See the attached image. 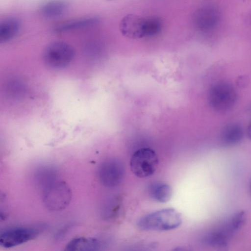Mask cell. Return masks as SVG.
Masks as SVG:
<instances>
[{"label":"cell","instance_id":"cell-1","mask_svg":"<svg viewBox=\"0 0 251 251\" xmlns=\"http://www.w3.org/2000/svg\"><path fill=\"white\" fill-rule=\"evenodd\" d=\"M182 223L180 214L174 209L167 208L148 214L138 221V227L144 230L166 231L175 229Z\"/></svg>","mask_w":251,"mask_h":251},{"label":"cell","instance_id":"cell-2","mask_svg":"<svg viewBox=\"0 0 251 251\" xmlns=\"http://www.w3.org/2000/svg\"><path fill=\"white\" fill-rule=\"evenodd\" d=\"M72 191L64 181L57 179L42 188V200L50 210L58 211L66 208L72 199Z\"/></svg>","mask_w":251,"mask_h":251},{"label":"cell","instance_id":"cell-3","mask_svg":"<svg viewBox=\"0 0 251 251\" xmlns=\"http://www.w3.org/2000/svg\"><path fill=\"white\" fill-rule=\"evenodd\" d=\"M208 97L209 104L213 110L218 112H225L235 104L237 93L230 83L221 81L211 86Z\"/></svg>","mask_w":251,"mask_h":251},{"label":"cell","instance_id":"cell-4","mask_svg":"<svg viewBox=\"0 0 251 251\" xmlns=\"http://www.w3.org/2000/svg\"><path fill=\"white\" fill-rule=\"evenodd\" d=\"M75 54V50L71 45L63 41H55L46 47L44 52V59L49 67L62 69L69 65Z\"/></svg>","mask_w":251,"mask_h":251},{"label":"cell","instance_id":"cell-5","mask_svg":"<svg viewBox=\"0 0 251 251\" xmlns=\"http://www.w3.org/2000/svg\"><path fill=\"white\" fill-rule=\"evenodd\" d=\"M158 159L155 152L150 148H141L132 154L130 166L136 176L144 178L152 175L155 171Z\"/></svg>","mask_w":251,"mask_h":251},{"label":"cell","instance_id":"cell-6","mask_svg":"<svg viewBox=\"0 0 251 251\" xmlns=\"http://www.w3.org/2000/svg\"><path fill=\"white\" fill-rule=\"evenodd\" d=\"M39 231L30 227H13L5 229L0 235V245L4 248H13L36 238Z\"/></svg>","mask_w":251,"mask_h":251},{"label":"cell","instance_id":"cell-7","mask_svg":"<svg viewBox=\"0 0 251 251\" xmlns=\"http://www.w3.org/2000/svg\"><path fill=\"white\" fill-rule=\"evenodd\" d=\"M124 174L123 164L117 159H109L103 162L98 170L100 182L108 188L119 185L123 179Z\"/></svg>","mask_w":251,"mask_h":251},{"label":"cell","instance_id":"cell-8","mask_svg":"<svg viewBox=\"0 0 251 251\" xmlns=\"http://www.w3.org/2000/svg\"><path fill=\"white\" fill-rule=\"evenodd\" d=\"M145 18L134 14H128L121 20L119 29L122 34L130 39L145 37Z\"/></svg>","mask_w":251,"mask_h":251},{"label":"cell","instance_id":"cell-9","mask_svg":"<svg viewBox=\"0 0 251 251\" xmlns=\"http://www.w3.org/2000/svg\"><path fill=\"white\" fill-rule=\"evenodd\" d=\"M103 247V244L98 239L78 237L68 242L64 250L69 251H95L101 250Z\"/></svg>","mask_w":251,"mask_h":251},{"label":"cell","instance_id":"cell-10","mask_svg":"<svg viewBox=\"0 0 251 251\" xmlns=\"http://www.w3.org/2000/svg\"><path fill=\"white\" fill-rule=\"evenodd\" d=\"M98 22L99 20L96 17L79 18L60 22L53 26V29L56 33H63L92 26Z\"/></svg>","mask_w":251,"mask_h":251},{"label":"cell","instance_id":"cell-11","mask_svg":"<svg viewBox=\"0 0 251 251\" xmlns=\"http://www.w3.org/2000/svg\"><path fill=\"white\" fill-rule=\"evenodd\" d=\"M244 136L242 127L238 124H230L224 127L220 134V142L224 147L235 145L241 141Z\"/></svg>","mask_w":251,"mask_h":251},{"label":"cell","instance_id":"cell-12","mask_svg":"<svg viewBox=\"0 0 251 251\" xmlns=\"http://www.w3.org/2000/svg\"><path fill=\"white\" fill-rule=\"evenodd\" d=\"M196 21L201 29H208L215 25L219 18L218 11L213 6H205L196 12Z\"/></svg>","mask_w":251,"mask_h":251},{"label":"cell","instance_id":"cell-13","mask_svg":"<svg viewBox=\"0 0 251 251\" xmlns=\"http://www.w3.org/2000/svg\"><path fill=\"white\" fill-rule=\"evenodd\" d=\"M233 233L227 225L226 226L222 228L209 232L204 236L203 240L205 244L211 246L224 248L227 245L230 237Z\"/></svg>","mask_w":251,"mask_h":251},{"label":"cell","instance_id":"cell-14","mask_svg":"<svg viewBox=\"0 0 251 251\" xmlns=\"http://www.w3.org/2000/svg\"><path fill=\"white\" fill-rule=\"evenodd\" d=\"M21 24L19 19L8 17L0 24V43L6 42L14 38L19 33Z\"/></svg>","mask_w":251,"mask_h":251},{"label":"cell","instance_id":"cell-15","mask_svg":"<svg viewBox=\"0 0 251 251\" xmlns=\"http://www.w3.org/2000/svg\"><path fill=\"white\" fill-rule=\"evenodd\" d=\"M68 6L69 3L66 0H51L42 5L40 12L46 18H58L67 11Z\"/></svg>","mask_w":251,"mask_h":251},{"label":"cell","instance_id":"cell-16","mask_svg":"<svg viewBox=\"0 0 251 251\" xmlns=\"http://www.w3.org/2000/svg\"><path fill=\"white\" fill-rule=\"evenodd\" d=\"M149 193L150 197L155 201L166 202L171 199L172 189L166 183L155 182L150 186Z\"/></svg>","mask_w":251,"mask_h":251},{"label":"cell","instance_id":"cell-17","mask_svg":"<svg viewBox=\"0 0 251 251\" xmlns=\"http://www.w3.org/2000/svg\"><path fill=\"white\" fill-rule=\"evenodd\" d=\"M36 180L42 189L56 180L57 172L50 166H43L38 168L35 174Z\"/></svg>","mask_w":251,"mask_h":251},{"label":"cell","instance_id":"cell-18","mask_svg":"<svg viewBox=\"0 0 251 251\" xmlns=\"http://www.w3.org/2000/svg\"><path fill=\"white\" fill-rule=\"evenodd\" d=\"M162 28V23L157 17L145 18V37H152L158 35Z\"/></svg>","mask_w":251,"mask_h":251},{"label":"cell","instance_id":"cell-19","mask_svg":"<svg viewBox=\"0 0 251 251\" xmlns=\"http://www.w3.org/2000/svg\"><path fill=\"white\" fill-rule=\"evenodd\" d=\"M7 90L10 97L13 98H19L25 92V87L21 81L12 80L8 83Z\"/></svg>","mask_w":251,"mask_h":251},{"label":"cell","instance_id":"cell-20","mask_svg":"<svg viewBox=\"0 0 251 251\" xmlns=\"http://www.w3.org/2000/svg\"><path fill=\"white\" fill-rule=\"evenodd\" d=\"M246 221V213L242 210L235 214L229 222L228 225L232 231L234 232L242 228Z\"/></svg>","mask_w":251,"mask_h":251},{"label":"cell","instance_id":"cell-21","mask_svg":"<svg viewBox=\"0 0 251 251\" xmlns=\"http://www.w3.org/2000/svg\"><path fill=\"white\" fill-rule=\"evenodd\" d=\"M115 199L108 201L103 208L102 215L104 219H109L114 216L119 208V203Z\"/></svg>","mask_w":251,"mask_h":251},{"label":"cell","instance_id":"cell-22","mask_svg":"<svg viewBox=\"0 0 251 251\" xmlns=\"http://www.w3.org/2000/svg\"><path fill=\"white\" fill-rule=\"evenodd\" d=\"M247 134L249 139L251 140V121L250 122L247 127Z\"/></svg>","mask_w":251,"mask_h":251},{"label":"cell","instance_id":"cell-23","mask_svg":"<svg viewBox=\"0 0 251 251\" xmlns=\"http://www.w3.org/2000/svg\"><path fill=\"white\" fill-rule=\"evenodd\" d=\"M107 0L112 1V0Z\"/></svg>","mask_w":251,"mask_h":251},{"label":"cell","instance_id":"cell-24","mask_svg":"<svg viewBox=\"0 0 251 251\" xmlns=\"http://www.w3.org/2000/svg\"></svg>","mask_w":251,"mask_h":251}]
</instances>
